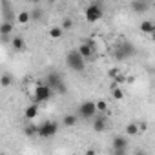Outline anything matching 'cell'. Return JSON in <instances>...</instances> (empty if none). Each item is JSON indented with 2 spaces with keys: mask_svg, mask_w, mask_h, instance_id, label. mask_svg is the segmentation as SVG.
<instances>
[{
  "mask_svg": "<svg viewBox=\"0 0 155 155\" xmlns=\"http://www.w3.org/2000/svg\"><path fill=\"white\" fill-rule=\"evenodd\" d=\"M77 53L84 58V62H91V60L97 58V53H95V49H93L91 37H90V38H84V40L81 42V46L77 48Z\"/></svg>",
  "mask_w": 155,
  "mask_h": 155,
  "instance_id": "cell-1",
  "label": "cell"
},
{
  "mask_svg": "<svg viewBox=\"0 0 155 155\" xmlns=\"http://www.w3.org/2000/svg\"><path fill=\"white\" fill-rule=\"evenodd\" d=\"M66 64H68V68L69 69H73V71H84V68H86V62H84V58L77 53V49H71L68 55H66Z\"/></svg>",
  "mask_w": 155,
  "mask_h": 155,
  "instance_id": "cell-2",
  "label": "cell"
},
{
  "mask_svg": "<svg viewBox=\"0 0 155 155\" xmlns=\"http://www.w3.org/2000/svg\"><path fill=\"white\" fill-rule=\"evenodd\" d=\"M102 4L101 2H91V4H88V8L84 9V17H86V20L90 22V24H95V22H99L101 18H102Z\"/></svg>",
  "mask_w": 155,
  "mask_h": 155,
  "instance_id": "cell-3",
  "label": "cell"
},
{
  "mask_svg": "<svg viewBox=\"0 0 155 155\" xmlns=\"http://www.w3.org/2000/svg\"><path fill=\"white\" fill-rule=\"evenodd\" d=\"M57 131H58V122H55V120H46L40 126H37V135L42 139H49V137L57 135Z\"/></svg>",
  "mask_w": 155,
  "mask_h": 155,
  "instance_id": "cell-4",
  "label": "cell"
},
{
  "mask_svg": "<svg viewBox=\"0 0 155 155\" xmlns=\"http://www.w3.org/2000/svg\"><path fill=\"white\" fill-rule=\"evenodd\" d=\"M53 97V91L51 88L46 84V82H40L38 81V86H37V91H35V97H33V104H40V102H46Z\"/></svg>",
  "mask_w": 155,
  "mask_h": 155,
  "instance_id": "cell-5",
  "label": "cell"
},
{
  "mask_svg": "<svg viewBox=\"0 0 155 155\" xmlns=\"http://www.w3.org/2000/svg\"><path fill=\"white\" fill-rule=\"evenodd\" d=\"M46 84L51 88V91H53V93H55V91H58V93H64V91H66L64 82H62V79H60V75H58V73H55V71L48 75Z\"/></svg>",
  "mask_w": 155,
  "mask_h": 155,
  "instance_id": "cell-6",
  "label": "cell"
},
{
  "mask_svg": "<svg viewBox=\"0 0 155 155\" xmlns=\"http://www.w3.org/2000/svg\"><path fill=\"white\" fill-rule=\"evenodd\" d=\"M97 115V108H95V102L93 101H86L79 106V117H82L84 120H90Z\"/></svg>",
  "mask_w": 155,
  "mask_h": 155,
  "instance_id": "cell-7",
  "label": "cell"
},
{
  "mask_svg": "<svg viewBox=\"0 0 155 155\" xmlns=\"http://www.w3.org/2000/svg\"><path fill=\"white\" fill-rule=\"evenodd\" d=\"M106 126H108V117L102 113H97L93 117V130L97 133H102V131H106Z\"/></svg>",
  "mask_w": 155,
  "mask_h": 155,
  "instance_id": "cell-8",
  "label": "cell"
},
{
  "mask_svg": "<svg viewBox=\"0 0 155 155\" xmlns=\"http://www.w3.org/2000/svg\"><path fill=\"white\" fill-rule=\"evenodd\" d=\"M111 150L113 151H126L128 150V139L122 135H117L111 142Z\"/></svg>",
  "mask_w": 155,
  "mask_h": 155,
  "instance_id": "cell-9",
  "label": "cell"
},
{
  "mask_svg": "<svg viewBox=\"0 0 155 155\" xmlns=\"http://www.w3.org/2000/svg\"><path fill=\"white\" fill-rule=\"evenodd\" d=\"M108 75H110V79H113V82H115V84L126 82V75H122V71H120L119 68H113V69H110V71H108Z\"/></svg>",
  "mask_w": 155,
  "mask_h": 155,
  "instance_id": "cell-10",
  "label": "cell"
},
{
  "mask_svg": "<svg viewBox=\"0 0 155 155\" xmlns=\"http://www.w3.org/2000/svg\"><path fill=\"white\" fill-rule=\"evenodd\" d=\"M35 117H38V104H29L24 110V119L26 120H33Z\"/></svg>",
  "mask_w": 155,
  "mask_h": 155,
  "instance_id": "cell-11",
  "label": "cell"
},
{
  "mask_svg": "<svg viewBox=\"0 0 155 155\" xmlns=\"http://www.w3.org/2000/svg\"><path fill=\"white\" fill-rule=\"evenodd\" d=\"M37 86H38V81H33V79H28L26 81V93L31 97V101H33V97H35V91H37Z\"/></svg>",
  "mask_w": 155,
  "mask_h": 155,
  "instance_id": "cell-12",
  "label": "cell"
},
{
  "mask_svg": "<svg viewBox=\"0 0 155 155\" xmlns=\"http://www.w3.org/2000/svg\"><path fill=\"white\" fill-rule=\"evenodd\" d=\"M13 29H15L13 22H2V24H0V35L6 37V38H9V35L13 33Z\"/></svg>",
  "mask_w": 155,
  "mask_h": 155,
  "instance_id": "cell-13",
  "label": "cell"
},
{
  "mask_svg": "<svg viewBox=\"0 0 155 155\" xmlns=\"http://www.w3.org/2000/svg\"><path fill=\"white\" fill-rule=\"evenodd\" d=\"M9 44L13 46L15 51H24V49H26V40H24L22 37H13Z\"/></svg>",
  "mask_w": 155,
  "mask_h": 155,
  "instance_id": "cell-14",
  "label": "cell"
},
{
  "mask_svg": "<svg viewBox=\"0 0 155 155\" xmlns=\"http://www.w3.org/2000/svg\"><path fill=\"white\" fill-rule=\"evenodd\" d=\"M140 31H142L144 35H153L155 24H153L151 20H142V22H140Z\"/></svg>",
  "mask_w": 155,
  "mask_h": 155,
  "instance_id": "cell-15",
  "label": "cell"
},
{
  "mask_svg": "<svg viewBox=\"0 0 155 155\" xmlns=\"http://www.w3.org/2000/svg\"><path fill=\"white\" fill-rule=\"evenodd\" d=\"M110 91H111V97L115 99V101H122L124 99V91H122V88L119 86V84H111V88H110Z\"/></svg>",
  "mask_w": 155,
  "mask_h": 155,
  "instance_id": "cell-16",
  "label": "cell"
},
{
  "mask_svg": "<svg viewBox=\"0 0 155 155\" xmlns=\"http://www.w3.org/2000/svg\"><path fill=\"white\" fill-rule=\"evenodd\" d=\"M130 6H131V9H135L137 13H144V11L150 8V4H148V2H137V0L130 2Z\"/></svg>",
  "mask_w": 155,
  "mask_h": 155,
  "instance_id": "cell-17",
  "label": "cell"
},
{
  "mask_svg": "<svg viewBox=\"0 0 155 155\" xmlns=\"http://www.w3.org/2000/svg\"><path fill=\"white\" fill-rule=\"evenodd\" d=\"M124 131H126V137H135V135H139V128H137V122H130V124H126Z\"/></svg>",
  "mask_w": 155,
  "mask_h": 155,
  "instance_id": "cell-18",
  "label": "cell"
},
{
  "mask_svg": "<svg viewBox=\"0 0 155 155\" xmlns=\"http://www.w3.org/2000/svg\"><path fill=\"white\" fill-rule=\"evenodd\" d=\"M11 84H13V75L2 73V77H0V86H2V88H9Z\"/></svg>",
  "mask_w": 155,
  "mask_h": 155,
  "instance_id": "cell-19",
  "label": "cell"
},
{
  "mask_svg": "<svg viewBox=\"0 0 155 155\" xmlns=\"http://www.w3.org/2000/svg\"><path fill=\"white\" fill-rule=\"evenodd\" d=\"M31 20V17H29V11H20V13H17V22L18 24H28Z\"/></svg>",
  "mask_w": 155,
  "mask_h": 155,
  "instance_id": "cell-20",
  "label": "cell"
},
{
  "mask_svg": "<svg viewBox=\"0 0 155 155\" xmlns=\"http://www.w3.org/2000/svg\"><path fill=\"white\" fill-rule=\"evenodd\" d=\"M77 119H79L77 115H66V117L62 119V122H64L66 128H73V126L77 124Z\"/></svg>",
  "mask_w": 155,
  "mask_h": 155,
  "instance_id": "cell-21",
  "label": "cell"
},
{
  "mask_svg": "<svg viewBox=\"0 0 155 155\" xmlns=\"http://www.w3.org/2000/svg\"><path fill=\"white\" fill-rule=\"evenodd\" d=\"M95 108H97V113H102V115H104V113L108 111V102L101 99V101H97V102H95Z\"/></svg>",
  "mask_w": 155,
  "mask_h": 155,
  "instance_id": "cell-22",
  "label": "cell"
},
{
  "mask_svg": "<svg viewBox=\"0 0 155 155\" xmlns=\"http://www.w3.org/2000/svg\"><path fill=\"white\" fill-rule=\"evenodd\" d=\"M62 33H64V31L60 29V26H55V28H51V29H49V37H51V38H60V37H62Z\"/></svg>",
  "mask_w": 155,
  "mask_h": 155,
  "instance_id": "cell-23",
  "label": "cell"
},
{
  "mask_svg": "<svg viewBox=\"0 0 155 155\" xmlns=\"http://www.w3.org/2000/svg\"><path fill=\"white\" fill-rule=\"evenodd\" d=\"M24 133H26L28 137H33V135H37V126H35V124H29V126H26V128H24Z\"/></svg>",
  "mask_w": 155,
  "mask_h": 155,
  "instance_id": "cell-24",
  "label": "cell"
},
{
  "mask_svg": "<svg viewBox=\"0 0 155 155\" xmlns=\"http://www.w3.org/2000/svg\"><path fill=\"white\" fill-rule=\"evenodd\" d=\"M71 26H73V20H71V18H64V20H62V26H60V29L64 31V29H69Z\"/></svg>",
  "mask_w": 155,
  "mask_h": 155,
  "instance_id": "cell-25",
  "label": "cell"
},
{
  "mask_svg": "<svg viewBox=\"0 0 155 155\" xmlns=\"http://www.w3.org/2000/svg\"><path fill=\"white\" fill-rule=\"evenodd\" d=\"M137 128H139V131L142 133V131H146V130H148V124L142 120V122H139V124H137Z\"/></svg>",
  "mask_w": 155,
  "mask_h": 155,
  "instance_id": "cell-26",
  "label": "cell"
},
{
  "mask_svg": "<svg viewBox=\"0 0 155 155\" xmlns=\"http://www.w3.org/2000/svg\"><path fill=\"white\" fill-rule=\"evenodd\" d=\"M86 155H97V153H95V150H88V151H86Z\"/></svg>",
  "mask_w": 155,
  "mask_h": 155,
  "instance_id": "cell-27",
  "label": "cell"
},
{
  "mask_svg": "<svg viewBox=\"0 0 155 155\" xmlns=\"http://www.w3.org/2000/svg\"><path fill=\"white\" fill-rule=\"evenodd\" d=\"M115 155H126V151H115Z\"/></svg>",
  "mask_w": 155,
  "mask_h": 155,
  "instance_id": "cell-28",
  "label": "cell"
},
{
  "mask_svg": "<svg viewBox=\"0 0 155 155\" xmlns=\"http://www.w3.org/2000/svg\"><path fill=\"white\" fill-rule=\"evenodd\" d=\"M135 155H146V153H144V151H137Z\"/></svg>",
  "mask_w": 155,
  "mask_h": 155,
  "instance_id": "cell-29",
  "label": "cell"
}]
</instances>
